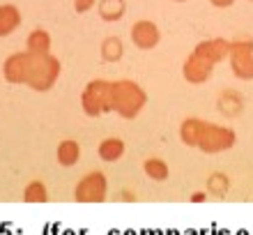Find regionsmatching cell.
<instances>
[{
  "instance_id": "e0dca14e",
  "label": "cell",
  "mask_w": 253,
  "mask_h": 235,
  "mask_svg": "<svg viewBox=\"0 0 253 235\" xmlns=\"http://www.w3.org/2000/svg\"><path fill=\"white\" fill-rule=\"evenodd\" d=\"M101 55L106 58V60H120L122 55V44L118 37H108L104 42V47H101Z\"/></svg>"
},
{
  "instance_id": "8992f818",
  "label": "cell",
  "mask_w": 253,
  "mask_h": 235,
  "mask_svg": "<svg viewBox=\"0 0 253 235\" xmlns=\"http://www.w3.org/2000/svg\"><path fill=\"white\" fill-rule=\"evenodd\" d=\"M108 194V180L101 171L83 175L79 185L74 187V198L79 203H104Z\"/></svg>"
},
{
  "instance_id": "52a82bcc",
  "label": "cell",
  "mask_w": 253,
  "mask_h": 235,
  "mask_svg": "<svg viewBox=\"0 0 253 235\" xmlns=\"http://www.w3.org/2000/svg\"><path fill=\"white\" fill-rule=\"evenodd\" d=\"M212 72H214V65L210 60H205L203 55H198L196 51H191V55L184 60V67H182L184 79H187L189 83H193V86H200V83L210 81Z\"/></svg>"
},
{
  "instance_id": "603a6c76",
  "label": "cell",
  "mask_w": 253,
  "mask_h": 235,
  "mask_svg": "<svg viewBox=\"0 0 253 235\" xmlns=\"http://www.w3.org/2000/svg\"><path fill=\"white\" fill-rule=\"evenodd\" d=\"M249 2H253V0H249Z\"/></svg>"
},
{
  "instance_id": "4fadbf2b",
  "label": "cell",
  "mask_w": 253,
  "mask_h": 235,
  "mask_svg": "<svg viewBox=\"0 0 253 235\" xmlns=\"http://www.w3.org/2000/svg\"><path fill=\"white\" fill-rule=\"evenodd\" d=\"M26 51H30V53H51V35L46 30H33L28 35Z\"/></svg>"
},
{
  "instance_id": "3957f363",
  "label": "cell",
  "mask_w": 253,
  "mask_h": 235,
  "mask_svg": "<svg viewBox=\"0 0 253 235\" xmlns=\"http://www.w3.org/2000/svg\"><path fill=\"white\" fill-rule=\"evenodd\" d=\"M145 104H147V94L138 83L126 79L111 83V111H115L120 118L131 120L145 108Z\"/></svg>"
},
{
  "instance_id": "6da1fadb",
  "label": "cell",
  "mask_w": 253,
  "mask_h": 235,
  "mask_svg": "<svg viewBox=\"0 0 253 235\" xmlns=\"http://www.w3.org/2000/svg\"><path fill=\"white\" fill-rule=\"evenodd\" d=\"M2 76L9 83H23L37 93H46L60 79V62L51 53H12L2 65Z\"/></svg>"
},
{
  "instance_id": "5bb4252c",
  "label": "cell",
  "mask_w": 253,
  "mask_h": 235,
  "mask_svg": "<svg viewBox=\"0 0 253 235\" xmlns=\"http://www.w3.org/2000/svg\"><path fill=\"white\" fill-rule=\"evenodd\" d=\"M143 171H145V175L150 178V180H157V182H164L168 178V164L164 159H159V157H152V159H147L145 164H143Z\"/></svg>"
},
{
  "instance_id": "7c38bea8",
  "label": "cell",
  "mask_w": 253,
  "mask_h": 235,
  "mask_svg": "<svg viewBox=\"0 0 253 235\" xmlns=\"http://www.w3.org/2000/svg\"><path fill=\"white\" fill-rule=\"evenodd\" d=\"M97 152H99V157L104 161L113 164V161L122 159V155H125V141H122V139H104V141L99 143Z\"/></svg>"
},
{
  "instance_id": "ac0fdd59",
  "label": "cell",
  "mask_w": 253,
  "mask_h": 235,
  "mask_svg": "<svg viewBox=\"0 0 253 235\" xmlns=\"http://www.w3.org/2000/svg\"><path fill=\"white\" fill-rule=\"evenodd\" d=\"M207 185H210V191H212V194L223 196L226 194V189H228V178L226 175H212Z\"/></svg>"
},
{
  "instance_id": "277c9868",
  "label": "cell",
  "mask_w": 253,
  "mask_h": 235,
  "mask_svg": "<svg viewBox=\"0 0 253 235\" xmlns=\"http://www.w3.org/2000/svg\"><path fill=\"white\" fill-rule=\"evenodd\" d=\"M81 106L90 118L108 113L111 111V83L101 79L90 81L81 94Z\"/></svg>"
},
{
  "instance_id": "ba28073f",
  "label": "cell",
  "mask_w": 253,
  "mask_h": 235,
  "mask_svg": "<svg viewBox=\"0 0 253 235\" xmlns=\"http://www.w3.org/2000/svg\"><path fill=\"white\" fill-rule=\"evenodd\" d=\"M159 40H161V33L152 21L143 19V21H136V23L131 26V42L138 48H143V51L154 48L157 44H159Z\"/></svg>"
},
{
  "instance_id": "ffe728a7",
  "label": "cell",
  "mask_w": 253,
  "mask_h": 235,
  "mask_svg": "<svg viewBox=\"0 0 253 235\" xmlns=\"http://www.w3.org/2000/svg\"><path fill=\"white\" fill-rule=\"evenodd\" d=\"M214 7H219V9H223V7H230L235 5V0H210Z\"/></svg>"
},
{
  "instance_id": "9c48e42d",
  "label": "cell",
  "mask_w": 253,
  "mask_h": 235,
  "mask_svg": "<svg viewBox=\"0 0 253 235\" xmlns=\"http://www.w3.org/2000/svg\"><path fill=\"white\" fill-rule=\"evenodd\" d=\"M193 51H196L198 55H203L205 60H210L214 67H216L219 62L228 60V53H230V42L223 40V37H214V40L200 42Z\"/></svg>"
},
{
  "instance_id": "8fae6325",
  "label": "cell",
  "mask_w": 253,
  "mask_h": 235,
  "mask_svg": "<svg viewBox=\"0 0 253 235\" xmlns=\"http://www.w3.org/2000/svg\"><path fill=\"white\" fill-rule=\"evenodd\" d=\"M21 26V12L14 5H0V37L12 35Z\"/></svg>"
},
{
  "instance_id": "44dd1931",
  "label": "cell",
  "mask_w": 253,
  "mask_h": 235,
  "mask_svg": "<svg viewBox=\"0 0 253 235\" xmlns=\"http://www.w3.org/2000/svg\"><path fill=\"white\" fill-rule=\"evenodd\" d=\"M203 201H207L205 191H196V194H191V203H203Z\"/></svg>"
},
{
  "instance_id": "2e32d148",
  "label": "cell",
  "mask_w": 253,
  "mask_h": 235,
  "mask_svg": "<svg viewBox=\"0 0 253 235\" xmlns=\"http://www.w3.org/2000/svg\"><path fill=\"white\" fill-rule=\"evenodd\" d=\"M23 201L26 203H46L48 201V191L44 187V182L40 180H33L23 189Z\"/></svg>"
},
{
  "instance_id": "7a4b0ae2",
  "label": "cell",
  "mask_w": 253,
  "mask_h": 235,
  "mask_svg": "<svg viewBox=\"0 0 253 235\" xmlns=\"http://www.w3.org/2000/svg\"><path fill=\"white\" fill-rule=\"evenodd\" d=\"M180 139L189 148H198L205 155H219L235 145L237 134L226 125H216L200 118H189L180 125Z\"/></svg>"
},
{
  "instance_id": "d6986e66",
  "label": "cell",
  "mask_w": 253,
  "mask_h": 235,
  "mask_svg": "<svg viewBox=\"0 0 253 235\" xmlns=\"http://www.w3.org/2000/svg\"><path fill=\"white\" fill-rule=\"evenodd\" d=\"M94 5H97V0H74V9H76L79 14L90 12Z\"/></svg>"
},
{
  "instance_id": "9a60e30c",
  "label": "cell",
  "mask_w": 253,
  "mask_h": 235,
  "mask_svg": "<svg viewBox=\"0 0 253 235\" xmlns=\"http://www.w3.org/2000/svg\"><path fill=\"white\" fill-rule=\"evenodd\" d=\"M99 14L106 21H120L125 16V0H101Z\"/></svg>"
},
{
  "instance_id": "5b68a950",
  "label": "cell",
  "mask_w": 253,
  "mask_h": 235,
  "mask_svg": "<svg viewBox=\"0 0 253 235\" xmlns=\"http://www.w3.org/2000/svg\"><path fill=\"white\" fill-rule=\"evenodd\" d=\"M228 62L233 74L240 81H253V40L242 37V40L230 42V53Z\"/></svg>"
},
{
  "instance_id": "30bf717a",
  "label": "cell",
  "mask_w": 253,
  "mask_h": 235,
  "mask_svg": "<svg viewBox=\"0 0 253 235\" xmlns=\"http://www.w3.org/2000/svg\"><path fill=\"white\" fill-rule=\"evenodd\" d=\"M55 159H58V164L65 168L74 166V164H79L81 159V145L79 141H72V139H65V141L58 145V150H55Z\"/></svg>"
},
{
  "instance_id": "7402d4cb",
  "label": "cell",
  "mask_w": 253,
  "mask_h": 235,
  "mask_svg": "<svg viewBox=\"0 0 253 235\" xmlns=\"http://www.w3.org/2000/svg\"><path fill=\"white\" fill-rule=\"evenodd\" d=\"M175 2H184V0H175Z\"/></svg>"
}]
</instances>
